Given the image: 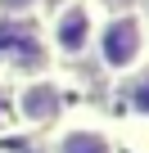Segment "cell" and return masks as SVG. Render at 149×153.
Segmentation results:
<instances>
[{"instance_id":"1","label":"cell","mask_w":149,"mask_h":153,"mask_svg":"<svg viewBox=\"0 0 149 153\" xmlns=\"http://www.w3.org/2000/svg\"><path fill=\"white\" fill-rule=\"evenodd\" d=\"M140 50H145V27H140V18H131V14L113 18V23L104 27V36H100L104 68H113V72L136 68V63H140Z\"/></svg>"},{"instance_id":"6","label":"cell","mask_w":149,"mask_h":153,"mask_svg":"<svg viewBox=\"0 0 149 153\" xmlns=\"http://www.w3.org/2000/svg\"><path fill=\"white\" fill-rule=\"evenodd\" d=\"M5 113H9V90L0 86V126H5Z\"/></svg>"},{"instance_id":"4","label":"cell","mask_w":149,"mask_h":153,"mask_svg":"<svg viewBox=\"0 0 149 153\" xmlns=\"http://www.w3.org/2000/svg\"><path fill=\"white\" fill-rule=\"evenodd\" d=\"M59 153H109V140H104V131H91V126L86 131H68Z\"/></svg>"},{"instance_id":"2","label":"cell","mask_w":149,"mask_h":153,"mask_svg":"<svg viewBox=\"0 0 149 153\" xmlns=\"http://www.w3.org/2000/svg\"><path fill=\"white\" fill-rule=\"evenodd\" d=\"M14 108H18V122L45 126V122H59L63 99H59V90H54L50 81H32V86H23V90L14 95Z\"/></svg>"},{"instance_id":"5","label":"cell","mask_w":149,"mask_h":153,"mask_svg":"<svg viewBox=\"0 0 149 153\" xmlns=\"http://www.w3.org/2000/svg\"><path fill=\"white\" fill-rule=\"evenodd\" d=\"M131 113L149 117V72H140L136 81H131Z\"/></svg>"},{"instance_id":"3","label":"cell","mask_w":149,"mask_h":153,"mask_svg":"<svg viewBox=\"0 0 149 153\" xmlns=\"http://www.w3.org/2000/svg\"><path fill=\"white\" fill-rule=\"evenodd\" d=\"M95 36V14L91 5H63L59 18H54V45L63 54H82Z\"/></svg>"}]
</instances>
